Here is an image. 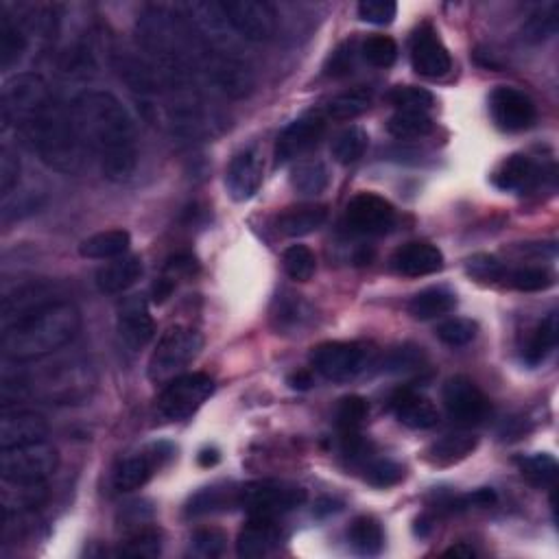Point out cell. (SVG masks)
<instances>
[{"label":"cell","instance_id":"obj_53","mask_svg":"<svg viewBox=\"0 0 559 559\" xmlns=\"http://www.w3.org/2000/svg\"><path fill=\"white\" fill-rule=\"evenodd\" d=\"M153 518V507L147 501H132L118 511V527L127 531H134L140 527H147Z\"/></svg>","mask_w":559,"mask_h":559},{"label":"cell","instance_id":"obj_35","mask_svg":"<svg viewBox=\"0 0 559 559\" xmlns=\"http://www.w3.org/2000/svg\"><path fill=\"white\" fill-rule=\"evenodd\" d=\"M559 339V315L553 311L546 315L538 328L533 330V337L529 341V346L525 350V363L531 367H538L549 359V354L557 348Z\"/></svg>","mask_w":559,"mask_h":559},{"label":"cell","instance_id":"obj_45","mask_svg":"<svg viewBox=\"0 0 559 559\" xmlns=\"http://www.w3.org/2000/svg\"><path fill=\"white\" fill-rule=\"evenodd\" d=\"M477 332H479L477 321H472L468 317H453V319L442 321V324L437 326L435 337L450 348H461V346H468L470 341H474Z\"/></svg>","mask_w":559,"mask_h":559},{"label":"cell","instance_id":"obj_29","mask_svg":"<svg viewBox=\"0 0 559 559\" xmlns=\"http://www.w3.org/2000/svg\"><path fill=\"white\" fill-rule=\"evenodd\" d=\"M27 51L25 25L0 7V68L11 70Z\"/></svg>","mask_w":559,"mask_h":559},{"label":"cell","instance_id":"obj_6","mask_svg":"<svg viewBox=\"0 0 559 559\" xmlns=\"http://www.w3.org/2000/svg\"><path fill=\"white\" fill-rule=\"evenodd\" d=\"M306 498L308 494L302 485L287 481H252L239 487L236 507L247 511L249 516L278 518L300 509Z\"/></svg>","mask_w":559,"mask_h":559},{"label":"cell","instance_id":"obj_59","mask_svg":"<svg viewBox=\"0 0 559 559\" xmlns=\"http://www.w3.org/2000/svg\"><path fill=\"white\" fill-rule=\"evenodd\" d=\"M197 461H199L201 468H212V466H217V463L221 461V453H219L217 448H204L199 453Z\"/></svg>","mask_w":559,"mask_h":559},{"label":"cell","instance_id":"obj_28","mask_svg":"<svg viewBox=\"0 0 559 559\" xmlns=\"http://www.w3.org/2000/svg\"><path fill=\"white\" fill-rule=\"evenodd\" d=\"M326 221H328V206L304 204V206H293L284 210L276 221V228L280 234L289 236V239H300V236L317 232Z\"/></svg>","mask_w":559,"mask_h":559},{"label":"cell","instance_id":"obj_60","mask_svg":"<svg viewBox=\"0 0 559 559\" xmlns=\"http://www.w3.org/2000/svg\"><path fill=\"white\" fill-rule=\"evenodd\" d=\"M444 555H455V557L470 559V557H474L477 553H474V549H472V546H468V544H457V546H450V549Z\"/></svg>","mask_w":559,"mask_h":559},{"label":"cell","instance_id":"obj_54","mask_svg":"<svg viewBox=\"0 0 559 559\" xmlns=\"http://www.w3.org/2000/svg\"><path fill=\"white\" fill-rule=\"evenodd\" d=\"M468 273L483 282H496L505 278V267L494 256L479 254L468 260Z\"/></svg>","mask_w":559,"mask_h":559},{"label":"cell","instance_id":"obj_25","mask_svg":"<svg viewBox=\"0 0 559 559\" xmlns=\"http://www.w3.org/2000/svg\"><path fill=\"white\" fill-rule=\"evenodd\" d=\"M53 302H57L55 291L49 287V284H42V282H31L25 284V287L16 289L14 293H7L3 300V330L9 328L11 324H16L18 319L40 311V308L49 306Z\"/></svg>","mask_w":559,"mask_h":559},{"label":"cell","instance_id":"obj_7","mask_svg":"<svg viewBox=\"0 0 559 559\" xmlns=\"http://www.w3.org/2000/svg\"><path fill=\"white\" fill-rule=\"evenodd\" d=\"M59 455L57 450L46 442H35L27 446L7 448L0 455V474L5 483H46L57 472Z\"/></svg>","mask_w":559,"mask_h":559},{"label":"cell","instance_id":"obj_51","mask_svg":"<svg viewBox=\"0 0 559 559\" xmlns=\"http://www.w3.org/2000/svg\"><path fill=\"white\" fill-rule=\"evenodd\" d=\"M398 16V5L394 0H363L359 5V18L376 27H387Z\"/></svg>","mask_w":559,"mask_h":559},{"label":"cell","instance_id":"obj_21","mask_svg":"<svg viewBox=\"0 0 559 559\" xmlns=\"http://www.w3.org/2000/svg\"><path fill=\"white\" fill-rule=\"evenodd\" d=\"M313 308L304 300V295L282 289L271 302L269 319L278 335H302L313 321Z\"/></svg>","mask_w":559,"mask_h":559},{"label":"cell","instance_id":"obj_44","mask_svg":"<svg viewBox=\"0 0 559 559\" xmlns=\"http://www.w3.org/2000/svg\"><path fill=\"white\" fill-rule=\"evenodd\" d=\"M335 418L341 433H359V428L370 418V404L361 396H348L339 400Z\"/></svg>","mask_w":559,"mask_h":559},{"label":"cell","instance_id":"obj_18","mask_svg":"<svg viewBox=\"0 0 559 559\" xmlns=\"http://www.w3.org/2000/svg\"><path fill=\"white\" fill-rule=\"evenodd\" d=\"M263 184V153L258 147H247L232 158L225 171V186L234 201H249Z\"/></svg>","mask_w":559,"mask_h":559},{"label":"cell","instance_id":"obj_48","mask_svg":"<svg viewBox=\"0 0 559 559\" xmlns=\"http://www.w3.org/2000/svg\"><path fill=\"white\" fill-rule=\"evenodd\" d=\"M363 59L374 68H389L398 59V44L389 35H372L361 46Z\"/></svg>","mask_w":559,"mask_h":559},{"label":"cell","instance_id":"obj_47","mask_svg":"<svg viewBox=\"0 0 559 559\" xmlns=\"http://www.w3.org/2000/svg\"><path fill=\"white\" fill-rule=\"evenodd\" d=\"M228 546V535L217 527L197 529L190 535V553L201 559H217L225 553Z\"/></svg>","mask_w":559,"mask_h":559},{"label":"cell","instance_id":"obj_5","mask_svg":"<svg viewBox=\"0 0 559 559\" xmlns=\"http://www.w3.org/2000/svg\"><path fill=\"white\" fill-rule=\"evenodd\" d=\"M201 348H204V337L195 328L180 324L171 326L160 337L156 350L151 354L147 367L149 380L156 385L171 383L197 359Z\"/></svg>","mask_w":559,"mask_h":559},{"label":"cell","instance_id":"obj_16","mask_svg":"<svg viewBox=\"0 0 559 559\" xmlns=\"http://www.w3.org/2000/svg\"><path fill=\"white\" fill-rule=\"evenodd\" d=\"M116 330L127 348L142 350L149 346L151 339L156 337V321L151 317L145 295L125 297L118 306Z\"/></svg>","mask_w":559,"mask_h":559},{"label":"cell","instance_id":"obj_20","mask_svg":"<svg viewBox=\"0 0 559 559\" xmlns=\"http://www.w3.org/2000/svg\"><path fill=\"white\" fill-rule=\"evenodd\" d=\"M544 180L542 166L525 153H514L496 166L492 173V184L505 193H529Z\"/></svg>","mask_w":559,"mask_h":559},{"label":"cell","instance_id":"obj_3","mask_svg":"<svg viewBox=\"0 0 559 559\" xmlns=\"http://www.w3.org/2000/svg\"><path fill=\"white\" fill-rule=\"evenodd\" d=\"M184 18L193 31L199 68L223 94L245 99L254 90V68L219 3H190Z\"/></svg>","mask_w":559,"mask_h":559},{"label":"cell","instance_id":"obj_19","mask_svg":"<svg viewBox=\"0 0 559 559\" xmlns=\"http://www.w3.org/2000/svg\"><path fill=\"white\" fill-rule=\"evenodd\" d=\"M46 435H49V424L40 413L25 409L11 411L9 407L3 409V415H0V448L3 450L44 442Z\"/></svg>","mask_w":559,"mask_h":559},{"label":"cell","instance_id":"obj_49","mask_svg":"<svg viewBox=\"0 0 559 559\" xmlns=\"http://www.w3.org/2000/svg\"><path fill=\"white\" fill-rule=\"evenodd\" d=\"M509 282L511 287L522 293H538V291L551 289L555 284V276L549 269H542V267H522L511 273Z\"/></svg>","mask_w":559,"mask_h":559},{"label":"cell","instance_id":"obj_1","mask_svg":"<svg viewBox=\"0 0 559 559\" xmlns=\"http://www.w3.org/2000/svg\"><path fill=\"white\" fill-rule=\"evenodd\" d=\"M3 127L25 136L38 158L59 173H75L83 162V140L73 105H66L40 75L11 77L0 94Z\"/></svg>","mask_w":559,"mask_h":559},{"label":"cell","instance_id":"obj_2","mask_svg":"<svg viewBox=\"0 0 559 559\" xmlns=\"http://www.w3.org/2000/svg\"><path fill=\"white\" fill-rule=\"evenodd\" d=\"M79 134L107 182L132 180L138 166V132L132 114L114 94L81 92L73 101Z\"/></svg>","mask_w":559,"mask_h":559},{"label":"cell","instance_id":"obj_57","mask_svg":"<svg viewBox=\"0 0 559 559\" xmlns=\"http://www.w3.org/2000/svg\"><path fill=\"white\" fill-rule=\"evenodd\" d=\"M175 284H177V282H173L171 278L162 276L156 284H153V289H151L153 302H156V304H164L166 300H169V297H171L173 291H175Z\"/></svg>","mask_w":559,"mask_h":559},{"label":"cell","instance_id":"obj_52","mask_svg":"<svg viewBox=\"0 0 559 559\" xmlns=\"http://www.w3.org/2000/svg\"><path fill=\"white\" fill-rule=\"evenodd\" d=\"M20 182V158L9 145L0 149V195L9 199Z\"/></svg>","mask_w":559,"mask_h":559},{"label":"cell","instance_id":"obj_34","mask_svg":"<svg viewBox=\"0 0 559 559\" xmlns=\"http://www.w3.org/2000/svg\"><path fill=\"white\" fill-rule=\"evenodd\" d=\"M372 101H374L372 88H365V86L352 88L328 101L326 116L332 118V121H352V118H359L361 114L370 110Z\"/></svg>","mask_w":559,"mask_h":559},{"label":"cell","instance_id":"obj_56","mask_svg":"<svg viewBox=\"0 0 559 559\" xmlns=\"http://www.w3.org/2000/svg\"><path fill=\"white\" fill-rule=\"evenodd\" d=\"M199 271V263L195 256L190 254H175L169 258V263L164 267V276L171 278L173 282L182 280V278H193L195 273Z\"/></svg>","mask_w":559,"mask_h":559},{"label":"cell","instance_id":"obj_33","mask_svg":"<svg viewBox=\"0 0 559 559\" xmlns=\"http://www.w3.org/2000/svg\"><path fill=\"white\" fill-rule=\"evenodd\" d=\"M236 492L239 487L230 485H210L199 490L193 498H190L186 505V514L190 518L217 514V511H225L230 507H236Z\"/></svg>","mask_w":559,"mask_h":559},{"label":"cell","instance_id":"obj_10","mask_svg":"<svg viewBox=\"0 0 559 559\" xmlns=\"http://www.w3.org/2000/svg\"><path fill=\"white\" fill-rule=\"evenodd\" d=\"M219 5L234 33L247 42H269L278 31V11L265 0H228Z\"/></svg>","mask_w":559,"mask_h":559},{"label":"cell","instance_id":"obj_14","mask_svg":"<svg viewBox=\"0 0 559 559\" xmlns=\"http://www.w3.org/2000/svg\"><path fill=\"white\" fill-rule=\"evenodd\" d=\"M490 114L498 129L516 134L533 127L535 118H538V107L527 92L511 86H498L490 94Z\"/></svg>","mask_w":559,"mask_h":559},{"label":"cell","instance_id":"obj_40","mask_svg":"<svg viewBox=\"0 0 559 559\" xmlns=\"http://www.w3.org/2000/svg\"><path fill=\"white\" fill-rule=\"evenodd\" d=\"M433 118L426 112H396L389 118L387 132L398 140L422 138L433 132Z\"/></svg>","mask_w":559,"mask_h":559},{"label":"cell","instance_id":"obj_12","mask_svg":"<svg viewBox=\"0 0 559 559\" xmlns=\"http://www.w3.org/2000/svg\"><path fill=\"white\" fill-rule=\"evenodd\" d=\"M444 407L459 426H477L492 411V404L468 376H453L444 385Z\"/></svg>","mask_w":559,"mask_h":559},{"label":"cell","instance_id":"obj_17","mask_svg":"<svg viewBox=\"0 0 559 559\" xmlns=\"http://www.w3.org/2000/svg\"><path fill=\"white\" fill-rule=\"evenodd\" d=\"M326 132V118L311 112L295 118L293 123L282 129L276 142V164H287L293 158H300L311 147H315L319 138Z\"/></svg>","mask_w":559,"mask_h":559},{"label":"cell","instance_id":"obj_39","mask_svg":"<svg viewBox=\"0 0 559 559\" xmlns=\"http://www.w3.org/2000/svg\"><path fill=\"white\" fill-rule=\"evenodd\" d=\"M367 145H370V136L363 127L352 125L332 142V158H335L339 164H354L356 160H361L367 151Z\"/></svg>","mask_w":559,"mask_h":559},{"label":"cell","instance_id":"obj_32","mask_svg":"<svg viewBox=\"0 0 559 559\" xmlns=\"http://www.w3.org/2000/svg\"><path fill=\"white\" fill-rule=\"evenodd\" d=\"M352 551L361 557H376L385 549V531L372 516H359L348 529Z\"/></svg>","mask_w":559,"mask_h":559},{"label":"cell","instance_id":"obj_13","mask_svg":"<svg viewBox=\"0 0 559 559\" xmlns=\"http://www.w3.org/2000/svg\"><path fill=\"white\" fill-rule=\"evenodd\" d=\"M346 223L354 234L383 236L396 225V208L385 197L374 193H359L346 208Z\"/></svg>","mask_w":559,"mask_h":559},{"label":"cell","instance_id":"obj_58","mask_svg":"<svg viewBox=\"0 0 559 559\" xmlns=\"http://www.w3.org/2000/svg\"><path fill=\"white\" fill-rule=\"evenodd\" d=\"M287 383H289L291 389H297V391H306V389H311L315 385L311 372H295V374L289 376Z\"/></svg>","mask_w":559,"mask_h":559},{"label":"cell","instance_id":"obj_31","mask_svg":"<svg viewBox=\"0 0 559 559\" xmlns=\"http://www.w3.org/2000/svg\"><path fill=\"white\" fill-rule=\"evenodd\" d=\"M129 245H132V236L127 230H105L88 236L79 245V254L90 260H114L118 256H125Z\"/></svg>","mask_w":559,"mask_h":559},{"label":"cell","instance_id":"obj_15","mask_svg":"<svg viewBox=\"0 0 559 559\" xmlns=\"http://www.w3.org/2000/svg\"><path fill=\"white\" fill-rule=\"evenodd\" d=\"M411 64L415 73L426 79H442L453 70V57H450L444 42L439 40L437 31L428 22H424L413 33Z\"/></svg>","mask_w":559,"mask_h":559},{"label":"cell","instance_id":"obj_46","mask_svg":"<svg viewBox=\"0 0 559 559\" xmlns=\"http://www.w3.org/2000/svg\"><path fill=\"white\" fill-rule=\"evenodd\" d=\"M363 477L372 487L387 490L404 479V468L394 459H367L363 463Z\"/></svg>","mask_w":559,"mask_h":559},{"label":"cell","instance_id":"obj_43","mask_svg":"<svg viewBox=\"0 0 559 559\" xmlns=\"http://www.w3.org/2000/svg\"><path fill=\"white\" fill-rule=\"evenodd\" d=\"M387 101L398 107V112H428L435 105L433 92L420 86H396L387 92Z\"/></svg>","mask_w":559,"mask_h":559},{"label":"cell","instance_id":"obj_26","mask_svg":"<svg viewBox=\"0 0 559 559\" xmlns=\"http://www.w3.org/2000/svg\"><path fill=\"white\" fill-rule=\"evenodd\" d=\"M142 278V258L140 256H118L97 271V289L107 295L123 293Z\"/></svg>","mask_w":559,"mask_h":559},{"label":"cell","instance_id":"obj_27","mask_svg":"<svg viewBox=\"0 0 559 559\" xmlns=\"http://www.w3.org/2000/svg\"><path fill=\"white\" fill-rule=\"evenodd\" d=\"M479 446V437L472 433H450L435 439V442L424 450V461L435 468H448L468 459Z\"/></svg>","mask_w":559,"mask_h":559},{"label":"cell","instance_id":"obj_11","mask_svg":"<svg viewBox=\"0 0 559 559\" xmlns=\"http://www.w3.org/2000/svg\"><path fill=\"white\" fill-rule=\"evenodd\" d=\"M175 455V448L171 444H153L145 450H140L136 455H129L116 463L112 472V485L116 492H134L145 487L153 474L164 468Z\"/></svg>","mask_w":559,"mask_h":559},{"label":"cell","instance_id":"obj_42","mask_svg":"<svg viewBox=\"0 0 559 559\" xmlns=\"http://www.w3.org/2000/svg\"><path fill=\"white\" fill-rule=\"evenodd\" d=\"M282 267L291 280L308 282L315 276L317 258L306 245H291L289 249H284Z\"/></svg>","mask_w":559,"mask_h":559},{"label":"cell","instance_id":"obj_4","mask_svg":"<svg viewBox=\"0 0 559 559\" xmlns=\"http://www.w3.org/2000/svg\"><path fill=\"white\" fill-rule=\"evenodd\" d=\"M79 330L81 315L77 308L70 302L57 300L5 328L0 348L7 361H40L68 346Z\"/></svg>","mask_w":559,"mask_h":559},{"label":"cell","instance_id":"obj_24","mask_svg":"<svg viewBox=\"0 0 559 559\" xmlns=\"http://www.w3.org/2000/svg\"><path fill=\"white\" fill-rule=\"evenodd\" d=\"M391 411L402 426L413 428V431H426L439 422V411L433 400L411 389H402L391 398Z\"/></svg>","mask_w":559,"mask_h":559},{"label":"cell","instance_id":"obj_22","mask_svg":"<svg viewBox=\"0 0 559 559\" xmlns=\"http://www.w3.org/2000/svg\"><path fill=\"white\" fill-rule=\"evenodd\" d=\"M282 544V529L276 518H258L252 520L241 529L239 540H236V553L243 559H260L267 557Z\"/></svg>","mask_w":559,"mask_h":559},{"label":"cell","instance_id":"obj_30","mask_svg":"<svg viewBox=\"0 0 559 559\" xmlns=\"http://www.w3.org/2000/svg\"><path fill=\"white\" fill-rule=\"evenodd\" d=\"M455 306H457V295L453 291L446 287H428L411 297L407 304V311L413 319L428 321V319L448 315L450 311H455Z\"/></svg>","mask_w":559,"mask_h":559},{"label":"cell","instance_id":"obj_50","mask_svg":"<svg viewBox=\"0 0 559 559\" xmlns=\"http://www.w3.org/2000/svg\"><path fill=\"white\" fill-rule=\"evenodd\" d=\"M424 365H426V354L422 348L402 346L387 356L385 370L391 374H411V372L424 370Z\"/></svg>","mask_w":559,"mask_h":559},{"label":"cell","instance_id":"obj_55","mask_svg":"<svg viewBox=\"0 0 559 559\" xmlns=\"http://www.w3.org/2000/svg\"><path fill=\"white\" fill-rule=\"evenodd\" d=\"M352 68H354V42H346L328 57L326 75L335 77V79L346 77L352 73Z\"/></svg>","mask_w":559,"mask_h":559},{"label":"cell","instance_id":"obj_23","mask_svg":"<svg viewBox=\"0 0 559 559\" xmlns=\"http://www.w3.org/2000/svg\"><path fill=\"white\" fill-rule=\"evenodd\" d=\"M391 267L404 278L433 276V273L442 271L444 254L431 243H407L391 258Z\"/></svg>","mask_w":559,"mask_h":559},{"label":"cell","instance_id":"obj_41","mask_svg":"<svg viewBox=\"0 0 559 559\" xmlns=\"http://www.w3.org/2000/svg\"><path fill=\"white\" fill-rule=\"evenodd\" d=\"M557 20H559V5L551 3L544 5L538 11H533L529 20L522 27V38L531 44H540L551 40L557 33Z\"/></svg>","mask_w":559,"mask_h":559},{"label":"cell","instance_id":"obj_38","mask_svg":"<svg viewBox=\"0 0 559 559\" xmlns=\"http://www.w3.org/2000/svg\"><path fill=\"white\" fill-rule=\"evenodd\" d=\"M328 184H330L328 166L319 160L300 162L291 171V186L304 197H315L319 193H324Z\"/></svg>","mask_w":559,"mask_h":559},{"label":"cell","instance_id":"obj_9","mask_svg":"<svg viewBox=\"0 0 559 559\" xmlns=\"http://www.w3.org/2000/svg\"><path fill=\"white\" fill-rule=\"evenodd\" d=\"M370 363V350L352 341H328L311 352L313 370L330 383H348Z\"/></svg>","mask_w":559,"mask_h":559},{"label":"cell","instance_id":"obj_37","mask_svg":"<svg viewBox=\"0 0 559 559\" xmlns=\"http://www.w3.org/2000/svg\"><path fill=\"white\" fill-rule=\"evenodd\" d=\"M162 553V533L156 527H140L129 531L127 538L118 544L116 555L121 557H136V559H151Z\"/></svg>","mask_w":559,"mask_h":559},{"label":"cell","instance_id":"obj_36","mask_svg":"<svg viewBox=\"0 0 559 559\" xmlns=\"http://www.w3.org/2000/svg\"><path fill=\"white\" fill-rule=\"evenodd\" d=\"M516 466L522 474V479L531 483L533 487H540V490H553L555 487L559 468H557V461L551 455L538 453V455L518 457Z\"/></svg>","mask_w":559,"mask_h":559},{"label":"cell","instance_id":"obj_8","mask_svg":"<svg viewBox=\"0 0 559 559\" xmlns=\"http://www.w3.org/2000/svg\"><path fill=\"white\" fill-rule=\"evenodd\" d=\"M214 394V380L208 374H182L166 383L158 398V413L166 422H184L204 407Z\"/></svg>","mask_w":559,"mask_h":559}]
</instances>
